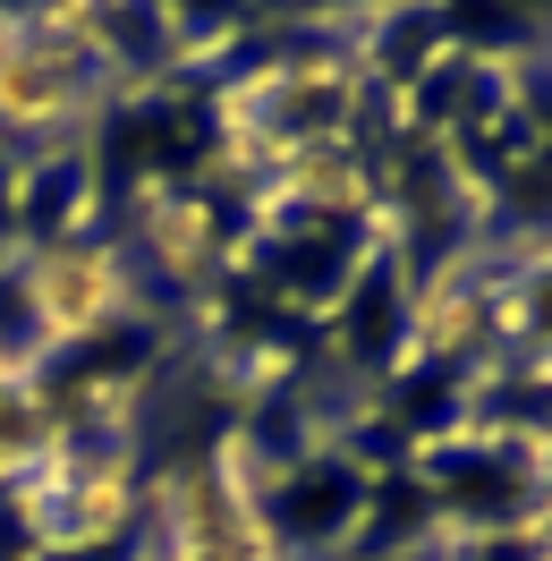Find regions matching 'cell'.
Segmentation results:
<instances>
[{
  "instance_id": "6",
  "label": "cell",
  "mask_w": 552,
  "mask_h": 561,
  "mask_svg": "<svg viewBox=\"0 0 552 561\" xmlns=\"http://www.w3.org/2000/svg\"><path fill=\"white\" fill-rule=\"evenodd\" d=\"M212 239V221H205V196H162V205L145 213V247L171 264V273H187L196 255H205Z\"/></svg>"
},
{
  "instance_id": "4",
  "label": "cell",
  "mask_w": 552,
  "mask_h": 561,
  "mask_svg": "<svg viewBox=\"0 0 552 561\" xmlns=\"http://www.w3.org/2000/svg\"><path fill=\"white\" fill-rule=\"evenodd\" d=\"M43 485H51V536L60 545H103V536H119V527L137 519V477L119 468V459H85V468H43Z\"/></svg>"
},
{
  "instance_id": "2",
  "label": "cell",
  "mask_w": 552,
  "mask_h": 561,
  "mask_svg": "<svg viewBox=\"0 0 552 561\" xmlns=\"http://www.w3.org/2000/svg\"><path fill=\"white\" fill-rule=\"evenodd\" d=\"M18 298H26V316H35L43 341H103L128 323L137 307V273H128V255L111 239H43L26 255V273H18Z\"/></svg>"
},
{
  "instance_id": "1",
  "label": "cell",
  "mask_w": 552,
  "mask_h": 561,
  "mask_svg": "<svg viewBox=\"0 0 552 561\" xmlns=\"http://www.w3.org/2000/svg\"><path fill=\"white\" fill-rule=\"evenodd\" d=\"M94 111H103V43H94L85 9L0 26V137L43 145V137L85 128Z\"/></svg>"
},
{
  "instance_id": "5",
  "label": "cell",
  "mask_w": 552,
  "mask_h": 561,
  "mask_svg": "<svg viewBox=\"0 0 552 561\" xmlns=\"http://www.w3.org/2000/svg\"><path fill=\"white\" fill-rule=\"evenodd\" d=\"M60 459V417H51V400L35 391V375H18L9 357H0V485H26Z\"/></svg>"
},
{
  "instance_id": "3",
  "label": "cell",
  "mask_w": 552,
  "mask_h": 561,
  "mask_svg": "<svg viewBox=\"0 0 552 561\" xmlns=\"http://www.w3.org/2000/svg\"><path fill=\"white\" fill-rule=\"evenodd\" d=\"M171 536H179V561H280L273 511L246 493L230 459H205L171 485Z\"/></svg>"
}]
</instances>
